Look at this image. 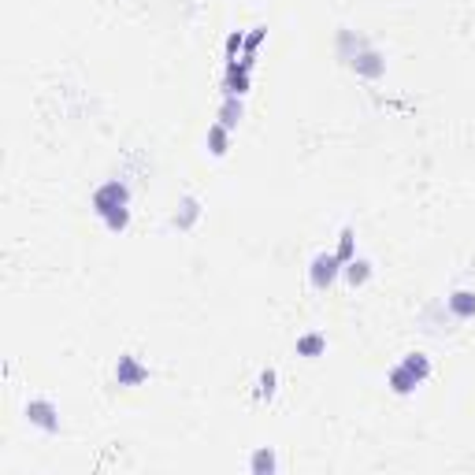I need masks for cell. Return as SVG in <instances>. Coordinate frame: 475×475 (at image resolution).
I'll return each mask as SVG.
<instances>
[{"label": "cell", "mask_w": 475, "mask_h": 475, "mask_svg": "<svg viewBox=\"0 0 475 475\" xmlns=\"http://www.w3.org/2000/svg\"><path fill=\"white\" fill-rule=\"evenodd\" d=\"M401 364H409V367H412V372L420 375V379H427V375H431V360H427L423 353H409V356H405V360H401Z\"/></svg>", "instance_id": "14"}, {"label": "cell", "mask_w": 475, "mask_h": 475, "mask_svg": "<svg viewBox=\"0 0 475 475\" xmlns=\"http://www.w3.org/2000/svg\"><path fill=\"white\" fill-rule=\"evenodd\" d=\"M200 216V205H197V197H186L182 205H178V212H175V227L178 231H186V227H193V219Z\"/></svg>", "instance_id": "8"}, {"label": "cell", "mask_w": 475, "mask_h": 475, "mask_svg": "<svg viewBox=\"0 0 475 475\" xmlns=\"http://www.w3.org/2000/svg\"><path fill=\"white\" fill-rule=\"evenodd\" d=\"M238 119H242V101L227 97V101H223V108H219V123L231 130V126H238Z\"/></svg>", "instance_id": "11"}, {"label": "cell", "mask_w": 475, "mask_h": 475, "mask_svg": "<svg viewBox=\"0 0 475 475\" xmlns=\"http://www.w3.org/2000/svg\"><path fill=\"white\" fill-rule=\"evenodd\" d=\"M446 305H449V312H453L457 319H472V316H475V290H457V293H449Z\"/></svg>", "instance_id": "7"}, {"label": "cell", "mask_w": 475, "mask_h": 475, "mask_svg": "<svg viewBox=\"0 0 475 475\" xmlns=\"http://www.w3.org/2000/svg\"><path fill=\"white\" fill-rule=\"evenodd\" d=\"M115 379H119V386H138V383H145V379H149V367H141L134 356H119Z\"/></svg>", "instance_id": "5"}, {"label": "cell", "mask_w": 475, "mask_h": 475, "mask_svg": "<svg viewBox=\"0 0 475 475\" xmlns=\"http://www.w3.org/2000/svg\"><path fill=\"white\" fill-rule=\"evenodd\" d=\"M338 260H342V264H349V260H353V231H349V227L342 231V242H338Z\"/></svg>", "instance_id": "16"}, {"label": "cell", "mask_w": 475, "mask_h": 475, "mask_svg": "<svg viewBox=\"0 0 475 475\" xmlns=\"http://www.w3.org/2000/svg\"><path fill=\"white\" fill-rule=\"evenodd\" d=\"M349 64H353L356 71H360V75H367V78H383V71H386V59L379 56L367 41L356 45V52L349 56Z\"/></svg>", "instance_id": "3"}, {"label": "cell", "mask_w": 475, "mask_h": 475, "mask_svg": "<svg viewBox=\"0 0 475 475\" xmlns=\"http://www.w3.org/2000/svg\"><path fill=\"white\" fill-rule=\"evenodd\" d=\"M242 45H245V38H242V34H231V38H227V59H234Z\"/></svg>", "instance_id": "18"}, {"label": "cell", "mask_w": 475, "mask_h": 475, "mask_svg": "<svg viewBox=\"0 0 475 475\" xmlns=\"http://www.w3.org/2000/svg\"><path fill=\"white\" fill-rule=\"evenodd\" d=\"M338 268H342L338 253H316L312 256V268H308V279H312L316 290H327L330 282L338 279Z\"/></svg>", "instance_id": "2"}, {"label": "cell", "mask_w": 475, "mask_h": 475, "mask_svg": "<svg viewBox=\"0 0 475 475\" xmlns=\"http://www.w3.org/2000/svg\"><path fill=\"white\" fill-rule=\"evenodd\" d=\"M27 416H30V423H38L41 431H59V412L49 397H34L30 405H27Z\"/></svg>", "instance_id": "4"}, {"label": "cell", "mask_w": 475, "mask_h": 475, "mask_svg": "<svg viewBox=\"0 0 475 475\" xmlns=\"http://www.w3.org/2000/svg\"><path fill=\"white\" fill-rule=\"evenodd\" d=\"M208 145H212V152H216V156H223V152H227V126H223V123L208 126Z\"/></svg>", "instance_id": "13"}, {"label": "cell", "mask_w": 475, "mask_h": 475, "mask_svg": "<svg viewBox=\"0 0 475 475\" xmlns=\"http://www.w3.org/2000/svg\"><path fill=\"white\" fill-rule=\"evenodd\" d=\"M271 394H275V372L268 367V372L256 379V397H271Z\"/></svg>", "instance_id": "15"}, {"label": "cell", "mask_w": 475, "mask_h": 475, "mask_svg": "<svg viewBox=\"0 0 475 475\" xmlns=\"http://www.w3.org/2000/svg\"><path fill=\"white\" fill-rule=\"evenodd\" d=\"M346 279L353 282V286H360V282H367V279H372V264H367V260H349V264H346Z\"/></svg>", "instance_id": "9"}, {"label": "cell", "mask_w": 475, "mask_h": 475, "mask_svg": "<svg viewBox=\"0 0 475 475\" xmlns=\"http://www.w3.org/2000/svg\"><path fill=\"white\" fill-rule=\"evenodd\" d=\"M249 468H253L256 475H264V472H275V453L264 446V449H256L253 453V460H249Z\"/></svg>", "instance_id": "12"}, {"label": "cell", "mask_w": 475, "mask_h": 475, "mask_svg": "<svg viewBox=\"0 0 475 475\" xmlns=\"http://www.w3.org/2000/svg\"><path fill=\"white\" fill-rule=\"evenodd\" d=\"M327 349V338L323 335H305V338H297V353L301 356H319Z\"/></svg>", "instance_id": "10"}, {"label": "cell", "mask_w": 475, "mask_h": 475, "mask_svg": "<svg viewBox=\"0 0 475 475\" xmlns=\"http://www.w3.org/2000/svg\"><path fill=\"white\" fill-rule=\"evenodd\" d=\"M264 38H268V27H256V30H253V34H249V38H245V49L253 52V49H256V45L264 41Z\"/></svg>", "instance_id": "17"}, {"label": "cell", "mask_w": 475, "mask_h": 475, "mask_svg": "<svg viewBox=\"0 0 475 475\" xmlns=\"http://www.w3.org/2000/svg\"><path fill=\"white\" fill-rule=\"evenodd\" d=\"M420 383H423V379L416 375L409 364H397L394 372H390V390H394V394H412V390L420 386Z\"/></svg>", "instance_id": "6"}, {"label": "cell", "mask_w": 475, "mask_h": 475, "mask_svg": "<svg viewBox=\"0 0 475 475\" xmlns=\"http://www.w3.org/2000/svg\"><path fill=\"white\" fill-rule=\"evenodd\" d=\"M126 200H130V189H126V182H119V178L104 182L97 193H93V208H97V216L108 223V231H126V223H130Z\"/></svg>", "instance_id": "1"}]
</instances>
